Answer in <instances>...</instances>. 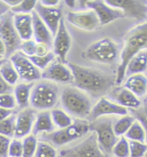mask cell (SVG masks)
I'll return each instance as SVG.
<instances>
[{
    "label": "cell",
    "mask_w": 147,
    "mask_h": 157,
    "mask_svg": "<svg viewBox=\"0 0 147 157\" xmlns=\"http://www.w3.org/2000/svg\"><path fill=\"white\" fill-rule=\"evenodd\" d=\"M107 5L122 10L124 17L137 20L147 17V1L144 0H107Z\"/></svg>",
    "instance_id": "cell-12"
},
{
    "label": "cell",
    "mask_w": 147,
    "mask_h": 157,
    "mask_svg": "<svg viewBox=\"0 0 147 157\" xmlns=\"http://www.w3.org/2000/svg\"><path fill=\"white\" fill-rule=\"evenodd\" d=\"M60 94L58 85L47 80L40 81L33 86L29 105L34 110L47 111L57 105Z\"/></svg>",
    "instance_id": "cell-5"
},
{
    "label": "cell",
    "mask_w": 147,
    "mask_h": 157,
    "mask_svg": "<svg viewBox=\"0 0 147 157\" xmlns=\"http://www.w3.org/2000/svg\"><path fill=\"white\" fill-rule=\"evenodd\" d=\"M129 157H144L147 153V143L129 141Z\"/></svg>",
    "instance_id": "cell-36"
},
{
    "label": "cell",
    "mask_w": 147,
    "mask_h": 157,
    "mask_svg": "<svg viewBox=\"0 0 147 157\" xmlns=\"http://www.w3.org/2000/svg\"><path fill=\"white\" fill-rule=\"evenodd\" d=\"M10 138L0 135V157H9Z\"/></svg>",
    "instance_id": "cell-40"
},
{
    "label": "cell",
    "mask_w": 147,
    "mask_h": 157,
    "mask_svg": "<svg viewBox=\"0 0 147 157\" xmlns=\"http://www.w3.org/2000/svg\"><path fill=\"white\" fill-rule=\"evenodd\" d=\"M0 75L9 86H15L19 79L18 74L15 69L12 63L9 60H5L0 67Z\"/></svg>",
    "instance_id": "cell-27"
},
{
    "label": "cell",
    "mask_w": 147,
    "mask_h": 157,
    "mask_svg": "<svg viewBox=\"0 0 147 157\" xmlns=\"http://www.w3.org/2000/svg\"><path fill=\"white\" fill-rule=\"evenodd\" d=\"M147 50V22L133 28L125 37L124 46L120 52L115 84L120 85L126 77V70L130 60L139 52Z\"/></svg>",
    "instance_id": "cell-2"
},
{
    "label": "cell",
    "mask_w": 147,
    "mask_h": 157,
    "mask_svg": "<svg viewBox=\"0 0 147 157\" xmlns=\"http://www.w3.org/2000/svg\"><path fill=\"white\" fill-rule=\"evenodd\" d=\"M31 15L33 19V36L35 38V42L36 43H43L48 47H52L53 42V36L49 29L42 22V19L35 12V10Z\"/></svg>",
    "instance_id": "cell-19"
},
{
    "label": "cell",
    "mask_w": 147,
    "mask_h": 157,
    "mask_svg": "<svg viewBox=\"0 0 147 157\" xmlns=\"http://www.w3.org/2000/svg\"><path fill=\"white\" fill-rule=\"evenodd\" d=\"M114 98L117 101V104L125 108L127 107L133 109H138L141 105V101L138 99V98L125 87L115 90L114 93Z\"/></svg>",
    "instance_id": "cell-23"
},
{
    "label": "cell",
    "mask_w": 147,
    "mask_h": 157,
    "mask_svg": "<svg viewBox=\"0 0 147 157\" xmlns=\"http://www.w3.org/2000/svg\"><path fill=\"white\" fill-rule=\"evenodd\" d=\"M143 105H144V111H145V116L147 117V97L144 99Z\"/></svg>",
    "instance_id": "cell-50"
},
{
    "label": "cell",
    "mask_w": 147,
    "mask_h": 157,
    "mask_svg": "<svg viewBox=\"0 0 147 157\" xmlns=\"http://www.w3.org/2000/svg\"><path fill=\"white\" fill-rule=\"evenodd\" d=\"M35 12L42 19V22L46 24V27L49 29L50 32L52 33L53 36L54 37L60 21L62 19V12L60 8L45 7L40 2H37L35 8Z\"/></svg>",
    "instance_id": "cell-18"
},
{
    "label": "cell",
    "mask_w": 147,
    "mask_h": 157,
    "mask_svg": "<svg viewBox=\"0 0 147 157\" xmlns=\"http://www.w3.org/2000/svg\"><path fill=\"white\" fill-rule=\"evenodd\" d=\"M82 56L91 61L113 64L119 56V46L109 37H103L90 44Z\"/></svg>",
    "instance_id": "cell-6"
},
{
    "label": "cell",
    "mask_w": 147,
    "mask_h": 157,
    "mask_svg": "<svg viewBox=\"0 0 147 157\" xmlns=\"http://www.w3.org/2000/svg\"><path fill=\"white\" fill-rule=\"evenodd\" d=\"M125 137L129 141L146 143V133L141 122L138 119H135L130 129L125 134Z\"/></svg>",
    "instance_id": "cell-26"
},
{
    "label": "cell",
    "mask_w": 147,
    "mask_h": 157,
    "mask_svg": "<svg viewBox=\"0 0 147 157\" xmlns=\"http://www.w3.org/2000/svg\"><path fill=\"white\" fill-rule=\"evenodd\" d=\"M123 87L132 92L138 98L144 97L147 93V77L143 74L129 76L126 79Z\"/></svg>",
    "instance_id": "cell-21"
},
{
    "label": "cell",
    "mask_w": 147,
    "mask_h": 157,
    "mask_svg": "<svg viewBox=\"0 0 147 157\" xmlns=\"http://www.w3.org/2000/svg\"><path fill=\"white\" fill-rule=\"evenodd\" d=\"M5 60H6V59H5V60H0V67H1V66H2V64H3V63H4V62H5Z\"/></svg>",
    "instance_id": "cell-51"
},
{
    "label": "cell",
    "mask_w": 147,
    "mask_h": 157,
    "mask_svg": "<svg viewBox=\"0 0 147 157\" xmlns=\"http://www.w3.org/2000/svg\"><path fill=\"white\" fill-rule=\"evenodd\" d=\"M50 52V47H48L46 44L43 43H37L36 49H35V56H46Z\"/></svg>",
    "instance_id": "cell-42"
},
{
    "label": "cell",
    "mask_w": 147,
    "mask_h": 157,
    "mask_svg": "<svg viewBox=\"0 0 147 157\" xmlns=\"http://www.w3.org/2000/svg\"><path fill=\"white\" fill-rule=\"evenodd\" d=\"M147 69V50L139 52L133 57L127 64L126 70V76H132L134 74H142Z\"/></svg>",
    "instance_id": "cell-24"
},
{
    "label": "cell",
    "mask_w": 147,
    "mask_h": 157,
    "mask_svg": "<svg viewBox=\"0 0 147 157\" xmlns=\"http://www.w3.org/2000/svg\"><path fill=\"white\" fill-rule=\"evenodd\" d=\"M36 0H22L21 3L9 10L14 15L17 14H31L35 10Z\"/></svg>",
    "instance_id": "cell-32"
},
{
    "label": "cell",
    "mask_w": 147,
    "mask_h": 157,
    "mask_svg": "<svg viewBox=\"0 0 147 157\" xmlns=\"http://www.w3.org/2000/svg\"><path fill=\"white\" fill-rule=\"evenodd\" d=\"M60 102L66 111L78 119L89 117L92 109L90 98L77 87L66 86L60 94Z\"/></svg>",
    "instance_id": "cell-3"
},
{
    "label": "cell",
    "mask_w": 147,
    "mask_h": 157,
    "mask_svg": "<svg viewBox=\"0 0 147 157\" xmlns=\"http://www.w3.org/2000/svg\"><path fill=\"white\" fill-rule=\"evenodd\" d=\"M17 106V102L12 93H5L0 95V107L8 110H13Z\"/></svg>",
    "instance_id": "cell-37"
},
{
    "label": "cell",
    "mask_w": 147,
    "mask_h": 157,
    "mask_svg": "<svg viewBox=\"0 0 147 157\" xmlns=\"http://www.w3.org/2000/svg\"><path fill=\"white\" fill-rule=\"evenodd\" d=\"M5 58L4 57V56H0V60H5Z\"/></svg>",
    "instance_id": "cell-52"
},
{
    "label": "cell",
    "mask_w": 147,
    "mask_h": 157,
    "mask_svg": "<svg viewBox=\"0 0 147 157\" xmlns=\"http://www.w3.org/2000/svg\"><path fill=\"white\" fill-rule=\"evenodd\" d=\"M0 56H4L5 58L6 56V48H5V43L0 39Z\"/></svg>",
    "instance_id": "cell-48"
},
{
    "label": "cell",
    "mask_w": 147,
    "mask_h": 157,
    "mask_svg": "<svg viewBox=\"0 0 147 157\" xmlns=\"http://www.w3.org/2000/svg\"><path fill=\"white\" fill-rule=\"evenodd\" d=\"M51 117L53 124L60 129H64L72 124L73 121L65 111L60 109H53L51 111Z\"/></svg>",
    "instance_id": "cell-29"
},
{
    "label": "cell",
    "mask_w": 147,
    "mask_h": 157,
    "mask_svg": "<svg viewBox=\"0 0 147 157\" xmlns=\"http://www.w3.org/2000/svg\"><path fill=\"white\" fill-rule=\"evenodd\" d=\"M9 61L12 63L19 78L27 83H33L34 81L42 78V71L37 68L22 52L17 51L9 56Z\"/></svg>",
    "instance_id": "cell-10"
},
{
    "label": "cell",
    "mask_w": 147,
    "mask_h": 157,
    "mask_svg": "<svg viewBox=\"0 0 147 157\" xmlns=\"http://www.w3.org/2000/svg\"><path fill=\"white\" fill-rule=\"evenodd\" d=\"M38 140L34 135H28L23 140V157H34L36 151Z\"/></svg>",
    "instance_id": "cell-30"
},
{
    "label": "cell",
    "mask_w": 147,
    "mask_h": 157,
    "mask_svg": "<svg viewBox=\"0 0 147 157\" xmlns=\"http://www.w3.org/2000/svg\"><path fill=\"white\" fill-rule=\"evenodd\" d=\"M66 19L73 26L86 31H93L100 26L99 19L92 10L69 11Z\"/></svg>",
    "instance_id": "cell-13"
},
{
    "label": "cell",
    "mask_w": 147,
    "mask_h": 157,
    "mask_svg": "<svg viewBox=\"0 0 147 157\" xmlns=\"http://www.w3.org/2000/svg\"><path fill=\"white\" fill-rule=\"evenodd\" d=\"M79 3L80 9L92 10L97 14L100 25H106L117 19L124 17L122 10L111 7L106 4L105 1H79Z\"/></svg>",
    "instance_id": "cell-11"
},
{
    "label": "cell",
    "mask_w": 147,
    "mask_h": 157,
    "mask_svg": "<svg viewBox=\"0 0 147 157\" xmlns=\"http://www.w3.org/2000/svg\"><path fill=\"white\" fill-rule=\"evenodd\" d=\"M21 1H22V0H5L4 2L9 6V8L10 7V9H11V8H13L15 6H17V5H19V4L21 3Z\"/></svg>",
    "instance_id": "cell-47"
},
{
    "label": "cell",
    "mask_w": 147,
    "mask_h": 157,
    "mask_svg": "<svg viewBox=\"0 0 147 157\" xmlns=\"http://www.w3.org/2000/svg\"><path fill=\"white\" fill-rule=\"evenodd\" d=\"M14 27L20 39L25 42L32 40L33 19L31 14H17L13 17Z\"/></svg>",
    "instance_id": "cell-20"
},
{
    "label": "cell",
    "mask_w": 147,
    "mask_h": 157,
    "mask_svg": "<svg viewBox=\"0 0 147 157\" xmlns=\"http://www.w3.org/2000/svg\"><path fill=\"white\" fill-rule=\"evenodd\" d=\"M113 125L112 119L106 117L90 123V130L97 134L98 144L107 155L112 154L114 146L119 140L114 132Z\"/></svg>",
    "instance_id": "cell-7"
},
{
    "label": "cell",
    "mask_w": 147,
    "mask_h": 157,
    "mask_svg": "<svg viewBox=\"0 0 147 157\" xmlns=\"http://www.w3.org/2000/svg\"><path fill=\"white\" fill-rule=\"evenodd\" d=\"M14 115V111L13 110H8L5 108L0 107V121H3L9 117L10 116Z\"/></svg>",
    "instance_id": "cell-43"
},
{
    "label": "cell",
    "mask_w": 147,
    "mask_h": 157,
    "mask_svg": "<svg viewBox=\"0 0 147 157\" xmlns=\"http://www.w3.org/2000/svg\"><path fill=\"white\" fill-rule=\"evenodd\" d=\"M13 17L14 14L9 10L0 18V39L6 48V59L18 51L22 43V40L14 27Z\"/></svg>",
    "instance_id": "cell-9"
},
{
    "label": "cell",
    "mask_w": 147,
    "mask_h": 157,
    "mask_svg": "<svg viewBox=\"0 0 147 157\" xmlns=\"http://www.w3.org/2000/svg\"><path fill=\"white\" fill-rule=\"evenodd\" d=\"M90 131V123L85 119H77L64 129L54 130L52 133L42 134L40 140L49 143L54 148H60L78 139L82 138Z\"/></svg>",
    "instance_id": "cell-4"
},
{
    "label": "cell",
    "mask_w": 147,
    "mask_h": 157,
    "mask_svg": "<svg viewBox=\"0 0 147 157\" xmlns=\"http://www.w3.org/2000/svg\"><path fill=\"white\" fill-rule=\"evenodd\" d=\"M34 85V83H21L17 85L13 89V95L17 105L23 110L28 108L29 105V99Z\"/></svg>",
    "instance_id": "cell-25"
},
{
    "label": "cell",
    "mask_w": 147,
    "mask_h": 157,
    "mask_svg": "<svg viewBox=\"0 0 147 157\" xmlns=\"http://www.w3.org/2000/svg\"><path fill=\"white\" fill-rule=\"evenodd\" d=\"M64 3H65V5L71 7V8H74L77 5V2L76 1H65Z\"/></svg>",
    "instance_id": "cell-49"
},
{
    "label": "cell",
    "mask_w": 147,
    "mask_h": 157,
    "mask_svg": "<svg viewBox=\"0 0 147 157\" xmlns=\"http://www.w3.org/2000/svg\"><path fill=\"white\" fill-rule=\"evenodd\" d=\"M23 142L19 139H13L9 148V157H23Z\"/></svg>",
    "instance_id": "cell-38"
},
{
    "label": "cell",
    "mask_w": 147,
    "mask_h": 157,
    "mask_svg": "<svg viewBox=\"0 0 147 157\" xmlns=\"http://www.w3.org/2000/svg\"><path fill=\"white\" fill-rule=\"evenodd\" d=\"M42 78L53 83H73V76L68 66L57 61L52 62L46 69L42 71Z\"/></svg>",
    "instance_id": "cell-16"
},
{
    "label": "cell",
    "mask_w": 147,
    "mask_h": 157,
    "mask_svg": "<svg viewBox=\"0 0 147 157\" xmlns=\"http://www.w3.org/2000/svg\"><path fill=\"white\" fill-rule=\"evenodd\" d=\"M53 38V54L63 64L67 63L66 58L72 46V37L65 26L64 18L61 19L58 30Z\"/></svg>",
    "instance_id": "cell-14"
},
{
    "label": "cell",
    "mask_w": 147,
    "mask_h": 157,
    "mask_svg": "<svg viewBox=\"0 0 147 157\" xmlns=\"http://www.w3.org/2000/svg\"><path fill=\"white\" fill-rule=\"evenodd\" d=\"M59 157H108L100 148L97 134L92 132L88 137L73 147L61 149Z\"/></svg>",
    "instance_id": "cell-8"
},
{
    "label": "cell",
    "mask_w": 147,
    "mask_h": 157,
    "mask_svg": "<svg viewBox=\"0 0 147 157\" xmlns=\"http://www.w3.org/2000/svg\"><path fill=\"white\" fill-rule=\"evenodd\" d=\"M135 121V117L133 116L125 115L122 116L119 119L114 123L113 129L115 132V136L117 137H121L124 136L125 134L127 132V130L130 129L133 123Z\"/></svg>",
    "instance_id": "cell-28"
},
{
    "label": "cell",
    "mask_w": 147,
    "mask_h": 157,
    "mask_svg": "<svg viewBox=\"0 0 147 157\" xmlns=\"http://www.w3.org/2000/svg\"><path fill=\"white\" fill-rule=\"evenodd\" d=\"M54 129L55 125L53 123L51 113L49 111H42L37 114L32 129L34 136H36L39 134L52 133L54 131Z\"/></svg>",
    "instance_id": "cell-22"
},
{
    "label": "cell",
    "mask_w": 147,
    "mask_h": 157,
    "mask_svg": "<svg viewBox=\"0 0 147 157\" xmlns=\"http://www.w3.org/2000/svg\"><path fill=\"white\" fill-rule=\"evenodd\" d=\"M9 10L10 8H9V6L6 5L4 1H0V18L2 16H4L8 11H9Z\"/></svg>",
    "instance_id": "cell-45"
},
{
    "label": "cell",
    "mask_w": 147,
    "mask_h": 157,
    "mask_svg": "<svg viewBox=\"0 0 147 157\" xmlns=\"http://www.w3.org/2000/svg\"><path fill=\"white\" fill-rule=\"evenodd\" d=\"M43 6L45 7H49V8H53L59 5L60 1L59 0H41L39 1Z\"/></svg>",
    "instance_id": "cell-44"
},
{
    "label": "cell",
    "mask_w": 147,
    "mask_h": 157,
    "mask_svg": "<svg viewBox=\"0 0 147 157\" xmlns=\"http://www.w3.org/2000/svg\"><path fill=\"white\" fill-rule=\"evenodd\" d=\"M16 126V116L12 115L5 120L0 121V135L7 137L14 136Z\"/></svg>",
    "instance_id": "cell-34"
},
{
    "label": "cell",
    "mask_w": 147,
    "mask_h": 157,
    "mask_svg": "<svg viewBox=\"0 0 147 157\" xmlns=\"http://www.w3.org/2000/svg\"><path fill=\"white\" fill-rule=\"evenodd\" d=\"M28 59L30 60V61L38 69L41 70V71L42 70L44 71L54 60L55 55L53 54V52H51L50 51L48 54H46V56H34L32 57H28Z\"/></svg>",
    "instance_id": "cell-31"
},
{
    "label": "cell",
    "mask_w": 147,
    "mask_h": 157,
    "mask_svg": "<svg viewBox=\"0 0 147 157\" xmlns=\"http://www.w3.org/2000/svg\"><path fill=\"white\" fill-rule=\"evenodd\" d=\"M67 66L73 76L74 86L93 97H100L107 93L114 84L113 78L101 71L71 62L67 63Z\"/></svg>",
    "instance_id": "cell-1"
},
{
    "label": "cell",
    "mask_w": 147,
    "mask_h": 157,
    "mask_svg": "<svg viewBox=\"0 0 147 157\" xmlns=\"http://www.w3.org/2000/svg\"><path fill=\"white\" fill-rule=\"evenodd\" d=\"M35 111L32 108H25L16 117L14 137L21 139L26 137L31 133L35 121Z\"/></svg>",
    "instance_id": "cell-17"
},
{
    "label": "cell",
    "mask_w": 147,
    "mask_h": 157,
    "mask_svg": "<svg viewBox=\"0 0 147 157\" xmlns=\"http://www.w3.org/2000/svg\"><path fill=\"white\" fill-rule=\"evenodd\" d=\"M112 154L115 157H129V142L125 136H121L113 148Z\"/></svg>",
    "instance_id": "cell-33"
},
{
    "label": "cell",
    "mask_w": 147,
    "mask_h": 157,
    "mask_svg": "<svg viewBox=\"0 0 147 157\" xmlns=\"http://www.w3.org/2000/svg\"><path fill=\"white\" fill-rule=\"evenodd\" d=\"M138 119L141 122V124H142L143 126H144V128H145V133H146V143H147V117L145 115H140V114H138Z\"/></svg>",
    "instance_id": "cell-46"
},
{
    "label": "cell",
    "mask_w": 147,
    "mask_h": 157,
    "mask_svg": "<svg viewBox=\"0 0 147 157\" xmlns=\"http://www.w3.org/2000/svg\"><path fill=\"white\" fill-rule=\"evenodd\" d=\"M127 114V108L121 106L119 104L111 101L106 98H101L99 101L92 107L89 116V120L93 122L98 118H101V117L108 115H119L122 117Z\"/></svg>",
    "instance_id": "cell-15"
},
{
    "label": "cell",
    "mask_w": 147,
    "mask_h": 157,
    "mask_svg": "<svg viewBox=\"0 0 147 157\" xmlns=\"http://www.w3.org/2000/svg\"><path fill=\"white\" fill-rule=\"evenodd\" d=\"M13 89L14 88L11 86H9L0 75V95L5 94V93H11L13 92Z\"/></svg>",
    "instance_id": "cell-41"
},
{
    "label": "cell",
    "mask_w": 147,
    "mask_h": 157,
    "mask_svg": "<svg viewBox=\"0 0 147 157\" xmlns=\"http://www.w3.org/2000/svg\"><path fill=\"white\" fill-rule=\"evenodd\" d=\"M36 42L35 40H29V41H25L21 43V46L19 48L20 52L22 51L24 56L27 57H32L35 56V49H36Z\"/></svg>",
    "instance_id": "cell-39"
},
{
    "label": "cell",
    "mask_w": 147,
    "mask_h": 157,
    "mask_svg": "<svg viewBox=\"0 0 147 157\" xmlns=\"http://www.w3.org/2000/svg\"><path fill=\"white\" fill-rule=\"evenodd\" d=\"M34 157H57V151L49 143L40 141Z\"/></svg>",
    "instance_id": "cell-35"
}]
</instances>
